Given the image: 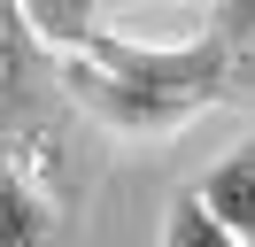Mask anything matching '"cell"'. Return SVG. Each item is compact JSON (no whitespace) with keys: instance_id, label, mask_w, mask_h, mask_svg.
<instances>
[{"instance_id":"cell-1","label":"cell","mask_w":255,"mask_h":247,"mask_svg":"<svg viewBox=\"0 0 255 247\" xmlns=\"http://www.w3.org/2000/svg\"><path fill=\"white\" fill-rule=\"evenodd\" d=\"M70 54L101 62V70L131 77V85L178 93V101H193V108L232 101V70H240V46L224 39V31H209V39H186V46H131V39H116V31L85 23L78 39H70Z\"/></svg>"},{"instance_id":"cell-2","label":"cell","mask_w":255,"mask_h":247,"mask_svg":"<svg viewBox=\"0 0 255 247\" xmlns=\"http://www.w3.org/2000/svg\"><path fill=\"white\" fill-rule=\"evenodd\" d=\"M70 93H78V108L93 124H109L116 139H162V131H178L186 116H201L193 101H178V93H155V85H131V77H116V70H101V62H70Z\"/></svg>"},{"instance_id":"cell-3","label":"cell","mask_w":255,"mask_h":247,"mask_svg":"<svg viewBox=\"0 0 255 247\" xmlns=\"http://www.w3.org/2000/svg\"><path fill=\"white\" fill-rule=\"evenodd\" d=\"M193 201H201V209L217 216L232 240H248V247H255V154H248V147L224 154V162L209 170L201 185H193Z\"/></svg>"},{"instance_id":"cell-4","label":"cell","mask_w":255,"mask_h":247,"mask_svg":"<svg viewBox=\"0 0 255 247\" xmlns=\"http://www.w3.org/2000/svg\"><path fill=\"white\" fill-rule=\"evenodd\" d=\"M54 201L31 193L16 170H0V247H54Z\"/></svg>"},{"instance_id":"cell-5","label":"cell","mask_w":255,"mask_h":247,"mask_svg":"<svg viewBox=\"0 0 255 247\" xmlns=\"http://www.w3.org/2000/svg\"><path fill=\"white\" fill-rule=\"evenodd\" d=\"M93 8H101V0H16L23 31H39L47 46H70L85 23H93Z\"/></svg>"},{"instance_id":"cell-6","label":"cell","mask_w":255,"mask_h":247,"mask_svg":"<svg viewBox=\"0 0 255 247\" xmlns=\"http://www.w3.org/2000/svg\"><path fill=\"white\" fill-rule=\"evenodd\" d=\"M162 247H248V240H232V232H224L217 216H209L201 201L186 193V201L170 209V232H162Z\"/></svg>"}]
</instances>
